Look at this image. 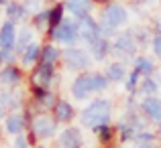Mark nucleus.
<instances>
[{
  "label": "nucleus",
  "instance_id": "f257e3e1",
  "mask_svg": "<svg viewBox=\"0 0 161 148\" xmlns=\"http://www.w3.org/2000/svg\"><path fill=\"white\" fill-rule=\"evenodd\" d=\"M110 118H112V101L106 98H96L80 114L84 128H92V130L102 124H110Z\"/></svg>",
  "mask_w": 161,
  "mask_h": 148
},
{
  "label": "nucleus",
  "instance_id": "f03ea898",
  "mask_svg": "<svg viewBox=\"0 0 161 148\" xmlns=\"http://www.w3.org/2000/svg\"><path fill=\"white\" fill-rule=\"evenodd\" d=\"M137 53H139V45L133 37L130 27L118 31V35L112 39V57L122 63H133Z\"/></svg>",
  "mask_w": 161,
  "mask_h": 148
},
{
  "label": "nucleus",
  "instance_id": "7ed1b4c3",
  "mask_svg": "<svg viewBox=\"0 0 161 148\" xmlns=\"http://www.w3.org/2000/svg\"><path fill=\"white\" fill-rule=\"evenodd\" d=\"M49 41H51V43H57L59 47H63V49L65 47H78V43H82V41H80V20L67 14L65 20L53 31V35H51Z\"/></svg>",
  "mask_w": 161,
  "mask_h": 148
},
{
  "label": "nucleus",
  "instance_id": "20e7f679",
  "mask_svg": "<svg viewBox=\"0 0 161 148\" xmlns=\"http://www.w3.org/2000/svg\"><path fill=\"white\" fill-rule=\"evenodd\" d=\"M98 20L112 24L114 28H118V31H120V28H125L126 24H129L130 10H129V6H126V4L120 2V0H114V2H110V4H106V6L100 8V18Z\"/></svg>",
  "mask_w": 161,
  "mask_h": 148
},
{
  "label": "nucleus",
  "instance_id": "39448f33",
  "mask_svg": "<svg viewBox=\"0 0 161 148\" xmlns=\"http://www.w3.org/2000/svg\"><path fill=\"white\" fill-rule=\"evenodd\" d=\"M92 61L94 59L90 57L88 49L82 47H65L61 53V63L65 65V69L75 71V73H84V71L90 69Z\"/></svg>",
  "mask_w": 161,
  "mask_h": 148
},
{
  "label": "nucleus",
  "instance_id": "423d86ee",
  "mask_svg": "<svg viewBox=\"0 0 161 148\" xmlns=\"http://www.w3.org/2000/svg\"><path fill=\"white\" fill-rule=\"evenodd\" d=\"M55 122L57 120L51 118V116H47V114H37L31 122V134L35 138L47 140V138H51L55 134V130H57V124H55Z\"/></svg>",
  "mask_w": 161,
  "mask_h": 148
},
{
  "label": "nucleus",
  "instance_id": "0eeeda50",
  "mask_svg": "<svg viewBox=\"0 0 161 148\" xmlns=\"http://www.w3.org/2000/svg\"><path fill=\"white\" fill-rule=\"evenodd\" d=\"M100 39V27H98V18L94 14L80 18V41L84 43V47H90L94 41Z\"/></svg>",
  "mask_w": 161,
  "mask_h": 148
},
{
  "label": "nucleus",
  "instance_id": "6e6552de",
  "mask_svg": "<svg viewBox=\"0 0 161 148\" xmlns=\"http://www.w3.org/2000/svg\"><path fill=\"white\" fill-rule=\"evenodd\" d=\"M57 79V69L53 63L39 61L31 71V83H39L43 87H51V83Z\"/></svg>",
  "mask_w": 161,
  "mask_h": 148
},
{
  "label": "nucleus",
  "instance_id": "1a4fd4ad",
  "mask_svg": "<svg viewBox=\"0 0 161 148\" xmlns=\"http://www.w3.org/2000/svg\"><path fill=\"white\" fill-rule=\"evenodd\" d=\"M65 16H67V10H65V2H63V0H55V2L49 4V27H47V31H45L47 41L51 39L55 28L65 20Z\"/></svg>",
  "mask_w": 161,
  "mask_h": 148
},
{
  "label": "nucleus",
  "instance_id": "9d476101",
  "mask_svg": "<svg viewBox=\"0 0 161 148\" xmlns=\"http://www.w3.org/2000/svg\"><path fill=\"white\" fill-rule=\"evenodd\" d=\"M139 110L145 118H149L151 122L161 126V98L157 95H149V98H143L139 104Z\"/></svg>",
  "mask_w": 161,
  "mask_h": 148
},
{
  "label": "nucleus",
  "instance_id": "9b49d317",
  "mask_svg": "<svg viewBox=\"0 0 161 148\" xmlns=\"http://www.w3.org/2000/svg\"><path fill=\"white\" fill-rule=\"evenodd\" d=\"M65 2V10L69 16L74 18H84V16H90L96 10L94 0H63Z\"/></svg>",
  "mask_w": 161,
  "mask_h": 148
},
{
  "label": "nucleus",
  "instance_id": "f8f14e48",
  "mask_svg": "<svg viewBox=\"0 0 161 148\" xmlns=\"http://www.w3.org/2000/svg\"><path fill=\"white\" fill-rule=\"evenodd\" d=\"M94 94L92 91V79H90V73H80L78 77L71 81V95H74L75 100H80V101H84V100H88L90 95Z\"/></svg>",
  "mask_w": 161,
  "mask_h": 148
},
{
  "label": "nucleus",
  "instance_id": "ddd939ff",
  "mask_svg": "<svg viewBox=\"0 0 161 148\" xmlns=\"http://www.w3.org/2000/svg\"><path fill=\"white\" fill-rule=\"evenodd\" d=\"M88 53H90V57L94 59L96 63H104L108 57H112V41L100 37L98 41H94V43L88 47Z\"/></svg>",
  "mask_w": 161,
  "mask_h": 148
},
{
  "label": "nucleus",
  "instance_id": "4468645a",
  "mask_svg": "<svg viewBox=\"0 0 161 148\" xmlns=\"http://www.w3.org/2000/svg\"><path fill=\"white\" fill-rule=\"evenodd\" d=\"M4 16H6V20H12L14 24H23L25 20H31V14L27 12V8L23 6L20 0H10L4 6Z\"/></svg>",
  "mask_w": 161,
  "mask_h": 148
},
{
  "label": "nucleus",
  "instance_id": "2eb2a0df",
  "mask_svg": "<svg viewBox=\"0 0 161 148\" xmlns=\"http://www.w3.org/2000/svg\"><path fill=\"white\" fill-rule=\"evenodd\" d=\"M20 81H23V69H20L16 63L0 67V85L14 87V85H19Z\"/></svg>",
  "mask_w": 161,
  "mask_h": 148
},
{
  "label": "nucleus",
  "instance_id": "dca6fc26",
  "mask_svg": "<svg viewBox=\"0 0 161 148\" xmlns=\"http://www.w3.org/2000/svg\"><path fill=\"white\" fill-rule=\"evenodd\" d=\"M16 33H19V24L4 18L0 23V49H14Z\"/></svg>",
  "mask_w": 161,
  "mask_h": 148
},
{
  "label": "nucleus",
  "instance_id": "f3484780",
  "mask_svg": "<svg viewBox=\"0 0 161 148\" xmlns=\"http://www.w3.org/2000/svg\"><path fill=\"white\" fill-rule=\"evenodd\" d=\"M104 73H106V77L110 79V83H125L126 75H129V69H126V63L114 59V61H110L106 65Z\"/></svg>",
  "mask_w": 161,
  "mask_h": 148
},
{
  "label": "nucleus",
  "instance_id": "a211bd4d",
  "mask_svg": "<svg viewBox=\"0 0 161 148\" xmlns=\"http://www.w3.org/2000/svg\"><path fill=\"white\" fill-rule=\"evenodd\" d=\"M35 28L31 27V24H23V27H19V33H16V43H14V51L19 53V57H20V53H23L25 49L29 47V45L35 41Z\"/></svg>",
  "mask_w": 161,
  "mask_h": 148
},
{
  "label": "nucleus",
  "instance_id": "6ab92c4d",
  "mask_svg": "<svg viewBox=\"0 0 161 148\" xmlns=\"http://www.w3.org/2000/svg\"><path fill=\"white\" fill-rule=\"evenodd\" d=\"M59 142H61L63 148H82L84 138H82V132H80V128L67 126V128L61 132V136H59Z\"/></svg>",
  "mask_w": 161,
  "mask_h": 148
},
{
  "label": "nucleus",
  "instance_id": "aec40b11",
  "mask_svg": "<svg viewBox=\"0 0 161 148\" xmlns=\"http://www.w3.org/2000/svg\"><path fill=\"white\" fill-rule=\"evenodd\" d=\"M19 59H20V63H23L25 67H35L37 63L41 61V43L35 39L23 53H20Z\"/></svg>",
  "mask_w": 161,
  "mask_h": 148
},
{
  "label": "nucleus",
  "instance_id": "412c9836",
  "mask_svg": "<svg viewBox=\"0 0 161 148\" xmlns=\"http://www.w3.org/2000/svg\"><path fill=\"white\" fill-rule=\"evenodd\" d=\"M25 126H27V116L20 112H12L6 116V122H4V128H6L8 134H14V136H19L20 132L25 130Z\"/></svg>",
  "mask_w": 161,
  "mask_h": 148
},
{
  "label": "nucleus",
  "instance_id": "4be33fe9",
  "mask_svg": "<svg viewBox=\"0 0 161 148\" xmlns=\"http://www.w3.org/2000/svg\"><path fill=\"white\" fill-rule=\"evenodd\" d=\"M61 53H63V49L59 47L57 43L47 41V43L41 45V61L43 63H53V65H57V63L61 61Z\"/></svg>",
  "mask_w": 161,
  "mask_h": 148
},
{
  "label": "nucleus",
  "instance_id": "5701e85b",
  "mask_svg": "<svg viewBox=\"0 0 161 148\" xmlns=\"http://www.w3.org/2000/svg\"><path fill=\"white\" fill-rule=\"evenodd\" d=\"M53 116H55V120H57V122H63V124H65V122L74 120L75 108L67 100H57V104H55V108H53Z\"/></svg>",
  "mask_w": 161,
  "mask_h": 148
},
{
  "label": "nucleus",
  "instance_id": "b1692460",
  "mask_svg": "<svg viewBox=\"0 0 161 148\" xmlns=\"http://www.w3.org/2000/svg\"><path fill=\"white\" fill-rule=\"evenodd\" d=\"M133 69L139 71L141 73V77H151V75L155 73V61L151 57H147V55H137L133 61Z\"/></svg>",
  "mask_w": 161,
  "mask_h": 148
},
{
  "label": "nucleus",
  "instance_id": "393cba45",
  "mask_svg": "<svg viewBox=\"0 0 161 148\" xmlns=\"http://www.w3.org/2000/svg\"><path fill=\"white\" fill-rule=\"evenodd\" d=\"M133 31V37L137 41L139 49H147L151 45V39H153V33H151L149 27H143V24H137V27H130Z\"/></svg>",
  "mask_w": 161,
  "mask_h": 148
},
{
  "label": "nucleus",
  "instance_id": "a878e982",
  "mask_svg": "<svg viewBox=\"0 0 161 148\" xmlns=\"http://www.w3.org/2000/svg\"><path fill=\"white\" fill-rule=\"evenodd\" d=\"M31 27L35 28L37 33H45L49 27V6H43L41 10H37L35 14L31 16Z\"/></svg>",
  "mask_w": 161,
  "mask_h": 148
},
{
  "label": "nucleus",
  "instance_id": "bb28decb",
  "mask_svg": "<svg viewBox=\"0 0 161 148\" xmlns=\"http://www.w3.org/2000/svg\"><path fill=\"white\" fill-rule=\"evenodd\" d=\"M90 79H92V91L94 94H102L110 87V79L106 77V73L94 71V73H90Z\"/></svg>",
  "mask_w": 161,
  "mask_h": 148
},
{
  "label": "nucleus",
  "instance_id": "cd10ccee",
  "mask_svg": "<svg viewBox=\"0 0 161 148\" xmlns=\"http://www.w3.org/2000/svg\"><path fill=\"white\" fill-rule=\"evenodd\" d=\"M161 89V85L151 77H143L141 83H139V94H143V98H149V95H157V91Z\"/></svg>",
  "mask_w": 161,
  "mask_h": 148
},
{
  "label": "nucleus",
  "instance_id": "c85d7f7f",
  "mask_svg": "<svg viewBox=\"0 0 161 148\" xmlns=\"http://www.w3.org/2000/svg\"><path fill=\"white\" fill-rule=\"evenodd\" d=\"M0 104L6 110H14V112H16V108H20V100H19V95H16V91H12V89L0 91Z\"/></svg>",
  "mask_w": 161,
  "mask_h": 148
},
{
  "label": "nucleus",
  "instance_id": "c756f323",
  "mask_svg": "<svg viewBox=\"0 0 161 148\" xmlns=\"http://www.w3.org/2000/svg\"><path fill=\"white\" fill-rule=\"evenodd\" d=\"M141 73L139 71H135V69H130L129 71V75H126V79H125V89H126V94L129 95H137L139 94V83H141Z\"/></svg>",
  "mask_w": 161,
  "mask_h": 148
},
{
  "label": "nucleus",
  "instance_id": "7c9ffc66",
  "mask_svg": "<svg viewBox=\"0 0 161 148\" xmlns=\"http://www.w3.org/2000/svg\"><path fill=\"white\" fill-rule=\"evenodd\" d=\"M135 136H137V130L130 124H126V122H120V124H118V138H120V142L135 140Z\"/></svg>",
  "mask_w": 161,
  "mask_h": 148
},
{
  "label": "nucleus",
  "instance_id": "2f4dec72",
  "mask_svg": "<svg viewBox=\"0 0 161 148\" xmlns=\"http://www.w3.org/2000/svg\"><path fill=\"white\" fill-rule=\"evenodd\" d=\"M94 132H96V136H98V140L102 142V144H108V142L112 140V136H114V130H112L110 124L98 126V128H94Z\"/></svg>",
  "mask_w": 161,
  "mask_h": 148
},
{
  "label": "nucleus",
  "instance_id": "473e14b6",
  "mask_svg": "<svg viewBox=\"0 0 161 148\" xmlns=\"http://www.w3.org/2000/svg\"><path fill=\"white\" fill-rule=\"evenodd\" d=\"M57 95H55V91H51V89H47V94L43 95L37 104H39V108L41 110H53L55 108V104H57Z\"/></svg>",
  "mask_w": 161,
  "mask_h": 148
},
{
  "label": "nucleus",
  "instance_id": "72a5a7b5",
  "mask_svg": "<svg viewBox=\"0 0 161 148\" xmlns=\"http://www.w3.org/2000/svg\"><path fill=\"white\" fill-rule=\"evenodd\" d=\"M0 53H2L4 65H12V63L19 61V53H16L14 49H0Z\"/></svg>",
  "mask_w": 161,
  "mask_h": 148
},
{
  "label": "nucleus",
  "instance_id": "f704fd0d",
  "mask_svg": "<svg viewBox=\"0 0 161 148\" xmlns=\"http://www.w3.org/2000/svg\"><path fill=\"white\" fill-rule=\"evenodd\" d=\"M155 140V134L153 132H147V130H141V132H137V136H135V146L137 144H147V142H153Z\"/></svg>",
  "mask_w": 161,
  "mask_h": 148
},
{
  "label": "nucleus",
  "instance_id": "c9c22d12",
  "mask_svg": "<svg viewBox=\"0 0 161 148\" xmlns=\"http://www.w3.org/2000/svg\"><path fill=\"white\" fill-rule=\"evenodd\" d=\"M20 2H23V6L27 8V12L29 14H35L37 10H41V8H43V0H20Z\"/></svg>",
  "mask_w": 161,
  "mask_h": 148
},
{
  "label": "nucleus",
  "instance_id": "e433bc0d",
  "mask_svg": "<svg viewBox=\"0 0 161 148\" xmlns=\"http://www.w3.org/2000/svg\"><path fill=\"white\" fill-rule=\"evenodd\" d=\"M151 51H153V55L157 59H161V35H155L151 39Z\"/></svg>",
  "mask_w": 161,
  "mask_h": 148
},
{
  "label": "nucleus",
  "instance_id": "4c0bfd02",
  "mask_svg": "<svg viewBox=\"0 0 161 148\" xmlns=\"http://www.w3.org/2000/svg\"><path fill=\"white\" fill-rule=\"evenodd\" d=\"M149 28H151V33H153V37L155 35H161V14H157V16H153V18H151Z\"/></svg>",
  "mask_w": 161,
  "mask_h": 148
},
{
  "label": "nucleus",
  "instance_id": "58836bf2",
  "mask_svg": "<svg viewBox=\"0 0 161 148\" xmlns=\"http://www.w3.org/2000/svg\"><path fill=\"white\" fill-rule=\"evenodd\" d=\"M14 148H29V142H27V138L25 136H16V140H14Z\"/></svg>",
  "mask_w": 161,
  "mask_h": 148
},
{
  "label": "nucleus",
  "instance_id": "ea45409f",
  "mask_svg": "<svg viewBox=\"0 0 161 148\" xmlns=\"http://www.w3.org/2000/svg\"><path fill=\"white\" fill-rule=\"evenodd\" d=\"M130 2H135V4H141V6H151V4H155L157 0H130Z\"/></svg>",
  "mask_w": 161,
  "mask_h": 148
},
{
  "label": "nucleus",
  "instance_id": "a19ab883",
  "mask_svg": "<svg viewBox=\"0 0 161 148\" xmlns=\"http://www.w3.org/2000/svg\"><path fill=\"white\" fill-rule=\"evenodd\" d=\"M110 2H114V0H94V4H96V6H100V8L106 6V4H110Z\"/></svg>",
  "mask_w": 161,
  "mask_h": 148
},
{
  "label": "nucleus",
  "instance_id": "79ce46f5",
  "mask_svg": "<svg viewBox=\"0 0 161 148\" xmlns=\"http://www.w3.org/2000/svg\"><path fill=\"white\" fill-rule=\"evenodd\" d=\"M135 148H155V144L153 142H147V144H137Z\"/></svg>",
  "mask_w": 161,
  "mask_h": 148
},
{
  "label": "nucleus",
  "instance_id": "37998d69",
  "mask_svg": "<svg viewBox=\"0 0 161 148\" xmlns=\"http://www.w3.org/2000/svg\"><path fill=\"white\" fill-rule=\"evenodd\" d=\"M2 118H6V108L0 104V120H2Z\"/></svg>",
  "mask_w": 161,
  "mask_h": 148
},
{
  "label": "nucleus",
  "instance_id": "c03bdc74",
  "mask_svg": "<svg viewBox=\"0 0 161 148\" xmlns=\"http://www.w3.org/2000/svg\"><path fill=\"white\" fill-rule=\"evenodd\" d=\"M8 2H10V0H0V6H2V8H4V6H6V4H8Z\"/></svg>",
  "mask_w": 161,
  "mask_h": 148
},
{
  "label": "nucleus",
  "instance_id": "a18cd8bd",
  "mask_svg": "<svg viewBox=\"0 0 161 148\" xmlns=\"http://www.w3.org/2000/svg\"><path fill=\"white\" fill-rule=\"evenodd\" d=\"M155 138H159V140H161V130H159V132H157V134H155Z\"/></svg>",
  "mask_w": 161,
  "mask_h": 148
},
{
  "label": "nucleus",
  "instance_id": "49530a36",
  "mask_svg": "<svg viewBox=\"0 0 161 148\" xmlns=\"http://www.w3.org/2000/svg\"><path fill=\"white\" fill-rule=\"evenodd\" d=\"M4 65V61H2V53H0V67H2Z\"/></svg>",
  "mask_w": 161,
  "mask_h": 148
},
{
  "label": "nucleus",
  "instance_id": "de8ad7c7",
  "mask_svg": "<svg viewBox=\"0 0 161 148\" xmlns=\"http://www.w3.org/2000/svg\"><path fill=\"white\" fill-rule=\"evenodd\" d=\"M2 12H4V8H2V6H0V14H2Z\"/></svg>",
  "mask_w": 161,
  "mask_h": 148
},
{
  "label": "nucleus",
  "instance_id": "09e8293b",
  "mask_svg": "<svg viewBox=\"0 0 161 148\" xmlns=\"http://www.w3.org/2000/svg\"><path fill=\"white\" fill-rule=\"evenodd\" d=\"M41 148H43V146H41Z\"/></svg>",
  "mask_w": 161,
  "mask_h": 148
}]
</instances>
